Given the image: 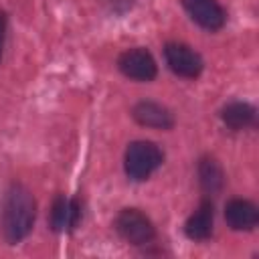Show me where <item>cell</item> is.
<instances>
[{
	"label": "cell",
	"mask_w": 259,
	"mask_h": 259,
	"mask_svg": "<svg viewBox=\"0 0 259 259\" xmlns=\"http://www.w3.org/2000/svg\"><path fill=\"white\" fill-rule=\"evenodd\" d=\"M36 221V198L22 182H10L2 206V237L8 245L22 243Z\"/></svg>",
	"instance_id": "1"
},
{
	"label": "cell",
	"mask_w": 259,
	"mask_h": 259,
	"mask_svg": "<svg viewBox=\"0 0 259 259\" xmlns=\"http://www.w3.org/2000/svg\"><path fill=\"white\" fill-rule=\"evenodd\" d=\"M164 164V150L150 140H134L123 152V172L134 182L148 180Z\"/></svg>",
	"instance_id": "2"
},
{
	"label": "cell",
	"mask_w": 259,
	"mask_h": 259,
	"mask_svg": "<svg viewBox=\"0 0 259 259\" xmlns=\"http://www.w3.org/2000/svg\"><path fill=\"white\" fill-rule=\"evenodd\" d=\"M115 233L134 247H146L156 239V227L152 219L140 208H121L113 219Z\"/></svg>",
	"instance_id": "3"
},
{
	"label": "cell",
	"mask_w": 259,
	"mask_h": 259,
	"mask_svg": "<svg viewBox=\"0 0 259 259\" xmlns=\"http://www.w3.org/2000/svg\"><path fill=\"white\" fill-rule=\"evenodd\" d=\"M162 51H164L168 69L176 77H182L188 81H194L200 77V73L204 69V61H202L200 53L194 51L190 45L178 42V40H168Z\"/></svg>",
	"instance_id": "4"
},
{
	"label": "cell",
	"mask_w": 259,
	"mask_h": 259,
	"mask_svg": "<svg viewBox=\"0 0 259 259\" xmlns=\"http://www.w3.org/2000/svg\"><path fill=\"white\" fill-rule=\"evenodd\" d=\"M115 65L123 77H127L130 81H138V83H150L158 75L156 59L144 47H132V49L121 51Z\"/></svg>",
	"instance_id": "5"
},
{
	"label": "cell",
	"mask_w": 259,
	"mask_h": 259,
	"mask_svg": "<svg viewBox=\"0 0 259 259\" xmlns=\"http://www.w3.org/2000/svg\"><path fill=\"white\" fill-rule=\"evenodd\" d=\"M83 219V202L77 196L57 194L49 210V229L59 235L73 233Z\"/></svg>",
	"instance_id": "6"
},
{
	"label": "cell",
	"mask_w": 259,
	"mask_h": 259,
	"mask_svg": "<svg viewBox=\"0 0 259 259\" xmlns=\"http://www.w3.org/2000/svg\"><path fill=\"white\" fill-rule=\"evenodd\" d=\"M194 24L206 32H219L227 24V10L219 0H180Z\"/></svg>",
	"instance_id": "7"
},
{
	"label": "cell",
	"mask_w": 259,
	"mask_h": 259,
	"mask_svg": "<svg viewBox=\"0 0 259 259\" xmlns=\"http://www.w3.org/2000/svg\"><path fill=\"white\" fill-rule=\"evenodd\" d=\"M132 117L142 127L160 130V132H170L176 125L174 113L166 105H162V103H158L154 99H140L138 103H134Z\"/></svg>",
	"instance_id": "8"
},
{
	"label": "cell",
	"mask_w": 259,
	"mask_h": 259,
	"mask_svg": "<svg viewBox=\"0 0 259 259\" xmlns=\"http://www.w3.org/2000/svg\"><path fill=\"white\" fill-rule=\"evenodd\" d=\"M225 223L231 231L249 233L259 225V208L253 200L235 196L225 204Z\"/></svg>",
	"instance_id": "9"
},
{
	"label": "cell",
	"mask_w": 259,
	"mask_h": 259,
	"mask_svg": "<svg viewBox=\"0 0 259 259\" xmlns=\"http://www.w3.org/2000/svg\"><path fill=\"white\" fill-rule=\"evenodd\" d=\"M212 229H214V204L212 198L202 196L196 210H192L184 223V235L194 243H202L212 237Z\"/></svg>",
	"instance_id": "10"
},
{
	"label": "cell",
	"mask_w": 259,
	"mask_h": 259,
	"mask_svg": "<svg viewBox=\"0 0 259 259\" xmlns=\"http://www.w3.org/2000/svg\"><path fill=\"white\" fill-rule=\"evenodd\" d=\"M196 176H198V186L204 192V196L214 198L223 192L225 184H227V176L225 170L221 166V162L214 156H202L196 164Z\"/></svg>",
	"instance_id": "11"
},
{
	"label": "cell",
	"mask_w": 259,
	"mask_h": 259,
	"mask_svg": "<svg viewBox=\"0 0 259 259\" xmlns=\"http://www.w3.org/2000/svg\"><path fill=\"white\" fill-rule=\"evenodd\" d=\"M221 121L231 132H243L257 125V109L249 101H229L221 107Z\"/></svg>",
	"instance_id": "12"
},
{
	"label": "cell",
	"mask_w": 259,
	"mask_h": 259,
	"mask_svg": "<svg viewBox=\"0 0 259 259\" xmlns=\"http://www.w3.org/2000/svg\"><path fill=\"white\" fill-rule=\"evenodd\" d=\"M6 36H8V14L0 10V61L4 55V47H6Z\"/></svg>",
	"instance_id": "13"
}]
</instances>
